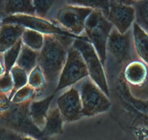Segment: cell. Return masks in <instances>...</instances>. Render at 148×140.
Listing matches in <instances>:
<instances>
[{"mask_svg":"<svg viewBox=\"0 0 148 140\" xmlns=\"http://www.w3.org/2000/svg\"><path fill=\"white\" fill-rule=\"evenodd\" d=\"M22 45L23 42L21 38L12 48L4 53V67L5 72H10L12 67L15 65L19 57Z\"/></svg>","mask_w":148,"mask_h":140,"instance_id":"cell-21","label":"cell"},{"mask_svg":"<svg viewBox=\"0 0 148 140\" xmlns=\"http://www.w3.org/2000/svg\"><path fill=\"white\" fill-rule=\"evenodd\" d=\"M72 47L82 54L92 80L100 88L101 91L107 96H108L109 89L103 66L93 45L89 40L75 39L73 42Z\"/></svg>","mask_w":148,"mask_h":140,"instance_id":"cell-4","label":"cell"},{"mask_svg":"<svg viewBox=\"0 0 148 140\" xmlns=\"http://www.w3.org/2000/svg\"><path fill=\"white\" fill-rule=\"evenodd\" d=\"M126 80L134 85H139L144 83L147 76L146 64L140 61H133L127 65L124 71Z\"/></svg>","mask_w":148,"mask_h":140,"instance_id":"cell-16","label":"cell"},{"mask_svg":"<svg viewBox=\"0 0 148 140\" xmlns=\"http://www.w3.org/2000/svg\"><path fill=\"white\" fill-rule=\"evenodd\" d=\"M2 24L19 25L25 28L38 31L45 35H60V36L70 37L75 39L89 40L86 37H78L73 35L64 30L61 27L56 26L55 24L49 22L47 20L35 15H23V14L8 15V17L2 19Z\"/></svg>","mask_w":148,"mask_h":140,"instance_id":"cell-5","label":"cell"},{"mask_svg":"<svg viewBox=\"0 0 148 140\" xmlns=\"http://www.w3.org/2000/svg\"><path fill=\"white\" fill-rule=\"evenodd\" d=\"M58 108L67 122L78 121L84 116L80 94L73 87L58 98Z\"/></svg>","mask_w":148,"mask_h":140,"instance_id":"cell-10","label":"cell"},{"mask_svg":"<svg viewBox=\"0 0 148 140\" xmlns=\"http://www.w3.org/2000/svg\"><path fill=\"white\" fill-rule=\"evenodd\" d=\"M22 140H36V139L33 138V137H29V136H25V137H23Z\"/></svg>","mask_w":148,"mask_h":140,"instance_id":"cell-29","label":"cell"},{"mask_svg":"<svg viewBox=\"0 0 148 140\" xmlns=\"http://www.w3.org/2000/svg\"><path fill=\"white\" fill-rule=\"evenodd\" d=\"M54 98V94L47 98L30 103L29 114L34 125L42 130L45 126L50 104Z\"/></svg>","mask_w":148,"mask_h":140,"instance_id":"cell-13","label":"cell"},{"mask_svg":"<svg viewBox=\"0 0 148 140\" xmlns=\"http://www.w3.org/2000/svg\"><path fill=\"white\" fill-rule=\"evenodd\" d=\"M94 10L79 5H66L59 10L56 21L68 32L80 37L84 30L85 23Z\"/></svg>","mask_w":148,"mask_h":140,"instance_id":"cell-8","label":"cell"},{"mask_svg":"<svg viewBox=\"0 0 148 140\" xmlns=\"http://www.w3.org/2000/svg\"><path fill=\"white\" fill-rule=\"evenodd\" d=\"M79 94L84 116H95L106 112L110 107L108 97L90 79L84 81Z\"/></svg>","mask_w":148,"mask_h":140,"instance_id":"cell-6","label":"cell"},{"mask_svg":"<svg viewBox=\"0 0 148 140\" xmlns=\"http://www.w3.org/2000/svg\"><path fill=\"white\" fill-rule=\"evenodd\" d=\"M30 103L31 101L21 104L12 103L9 109L0 115V121L4 122L8 128L18 134H27L39 140H48L31 120L29 114Z\"/></svg>","mask_w":148,"mask_h":140,"instance_id":"cell-2","label":"cell"},{"mask_svg":"<svg viewBox=\"0 0 148 140\" xmlns=\"http://www.w3.org/2000/svg\"><path fill=\"white\" fill-rule=\"evenodd\" d=\"M11 76L13 81V89L11 91V94L9 96V99H12L14 94L16 93L18 90L23 87L25 86L28 84V73L25 70L21 69V67L15 65L10 71Z\"/></svg>","mask_w":148,"mask_h":140,"instance_id":"cell-20","label":"cell"},{"mask_svg":"<svg viewBox=\"0 0 148 140\" xmlns=\"http://www.w3.org/2000/svg\"><path fill=\"white\" fill-rule=\"evenodd\" d=\"M23 137L18 133L9 129L0 128V140H22Z\"/></svg>","mask_w":148,"mask_h":140,"instance_id":"cell-26","label":"cell"},{"mask_svg":"<svg viewBox=\"0 0 148 140\" xmlns=\"http://www.w3.org/2000/svg\"><path fill=\"white\" fill-rule=\"evenodd\" d=\"M2 15H0V28H1V26H2Z\"/></svg>","mask_w":148,"mask_h":140,"instance_id":"cell-30","label":"cell"},{"mask_svg":"<svg viewBox=\"0 0 148 140\" xmlns=\"http://www.w3.org/2000/svg\"><path fill=\"white\" fill-rule=\"evenodd\" d=\"M35 94V90L27 85L16 91L11 99V102L13 104H21V103L27 102L32 99Z\"/></svg>","mask_w":148,"mask_h":140,"instance_id":"cell-23","label":"cell"},{"mask_svg":"<svg viewBox=\"0 0 148 140\" xmlns=\"http://www.w3.org/2000/svg\"><path fill=\"white\" fill-rule=\"evenodd\" d=\"M5 67L2 64L1 61H0V77H2V75L5 74Z\"/></svg>","mask_w":148,"mask_h":140,"instance_id":"cell-28","label":"cell"},{"mask_svg":"<svg viewBox=\"0 0 148 140\" xmlns=\"http://www.w3.org/2000/svg\"><path fill=\"white\" fill-rule=\"evenodd\" d=\"M133 37L136 53L148 65V33L137 23H134Z\"/></svg>","mask_w":148,"mask_h":140,"instance_id":"cell-15","label":"cell"},{"mask_svg":"<svg viewBox=\"0 0 148 140\" xmlns=\"http://www.w3.org/2000/svg\"><path fill=\"white\" fill-rule=\"evenodd\" d=\"M63 121L58 107L51 109L47 113L45 126L41 130L42 135L47 138L61 134L62 131Z\"/></svg>","mask_w":148,"mask_h":140,"instance_id":"cell-14","label":"cell"},{"mask_svg":"<svg viewBox=\"0 0 148 140\" xmlns=\"http://www.w3.org/2000/svg\"><path fill=\"white\" fill-rule=\"evenodd\" d=\"M39 54L38 51H33L23 44L16 65L25 70L27 73H30L31 70L36 66Z\"/></svg>","mask_w":148,"mask_h":140,"instance_id":"cell-17","label":"cell"},{"mask_svg":"<svg viewBox=\"0 0 148 140\" xmlns=\"http://www.w3.org/2000/svg\"><path fill=\"white\" fill-rule=\"evenodd\" d=\"M88 75L89 72L82 54L71 47L68 50L66 61L60 75L55 91L73 85Z\"/></svg>","mask_w":148,"mask_h":140,"instance_id":"cell-7","label":"cell"},{"mask_svg":"<svg viewBox=\"0 0 148 140\" xmlns=\"http://www.w3.org/2000/svg\"><path fill=\"white\" fill-rule=\"evenodd\" d=\"M13 89V81L10 72H5L0 77V93L5 94Z\"/></svg>","mask_w":148,"mask_h":140,"instance_id":"cell-25","label":"cell"},{"mask_svg":"<svg viewBox=\"0 0 148 140\" xmlns=\"http://www.w3.org/2000/svg\"><path fill=\"white\" fill-rule=\"evenodd\" d=\"M113 26V24L98 10H94L85 23L86 37L95 48L102 66H105L106 61L107 43Z\"/></svg>","mask_w":148,"mask_h":140,"instance_id":"cell-3","label":"cell"},{"mask_svg":"<svg viewBox=\"0 0 148 140\" xmlns=\"http://www.w3.org/2000/svg\"><path fill=\"white\" fill-rule=\"evenodd\" d=\"M75 38L60 35H45V42L37 64L42 69L45 79L48 82H55L59 79L68 55V46Z\"/></svg>","mask_w":148,"mask_h":140,"instance_id":"cell-1","label":"cell"},{"mask_svg":"<svg viewBox=\"0 0 148 140\" xmlns=\"http://www.w3.org/2000/svg\"><path fill=\"white\" fill-rule=\"evenodd\" d=\"M11 104L12 102L9 99V98H8L5 95V94L0 93V115L8 110L10 107Z\"/></svg>","mask_w":148,"mask_h":140,"instance_id":"cell-27","label":"cell"},{"mask_svg":"<svg viewBox=\"0 0 148 140\" xmlns=\"http://www.w3.org/2000/svg\"><path fill=\"white\" fill-rule=\"evenodd\" d=\"M25 28L19 25L2 24L0 28V53H5L21 38Z\"/></svg>","mask_w":148,"mask_h":140,"instance_id":"cell-12","label":"cell"},{"mask_svg":"<svg viewBox=\"0 0 148 140\" xmlns=\"http://www.w3.org/2000/svg\"><path fill=\"white\" fill-rule=\"evenodd\" d=\"M45 81L46 79L42 69L36 65L29 73L28 77V85L36 91L41 90L45 86Z\"/></svg>","mask_w":148,"mask_h":140,"instance_id":"cell-22","label":"cell"},{"mask_svg":"<svg viewBox=\"0 0 148 140\" xmlns=\"http://www.w3.org/2000/svg\"><path fill=\"white\" fill-rule=\"evenodd\" d=\"M5 11L10 15L23 14V15H34L35 9L32 1H7L5 2Z\"/></svg>","mask_w":148,"mask_h":140,"instance_id":"cell-18","label":"cell"},{"mask_svg":"<svg viewBox=\"0 0 148 140\" xmlns=\"http://www.w3.org/2000/svg\"><path fill=\"white\" fill-rule=\"evenodd\" d=\"M107 51H109L119 63L130 61V35L129 32L122 34L116 29L111 31L107 43Z\"/></svg>","mask_w":148,"mask_h":140,"instance_id":"cell-11","label":"cell"},{"mask_svg":"<svg viewBox=\"0 0 148 140\" xmlns=\"http://www.w3.org/2000/svg\"><path fill=\"white\" fill-rule=\"evenodd\" d=\"M37 16L44 18L52 7L53 1H32Z\"/></svg>","mask_w":148,"mask_h":140,"instance_id":"cell-24","label":"cell"},{"mask_svg":"<svg viewBox=\"0 0 148 140\" xmlns=\"http://www.w3.org/2000/svg\"><path fill=\"white\" fill-rule=\"evenodd\" d=\"M130 2H132L110 1L109 12L106 18L122 34L128 32L135 19L134 8L127 5Z\"/></svg>","mask_w":148,"mask_h":140,"instance_id":"cell-9","label":"cell"},{"mask_svg":"<svg viewBox=\"0 0 148 140\" xmlns=\"http://www.w3.org/2000/svg\"><path fill=\"white\" fill-rule=\"evenodd\" d=\"M22 42L24 45L31 50L38 51L42 50L45 42V35L38 31L25 28L21 37Z\"/></svg>","mask_w":148,"mask_h":140,"instance_id":"cell-19","label":"cell"},{"mask_svg":"<svg viewBox=\"0 0 148 140\" xmlns=\"http://www.w3.org/2000/svg\"><path fill=\"white\" fill-rule=\"evenodd\" d=\"M2 3H3V2H2V1H0V6H2Z\"/></svg>","mask_w":148,"mask_h":140,"instance_id":"cell-31","label":"cell"}]
</instances>
